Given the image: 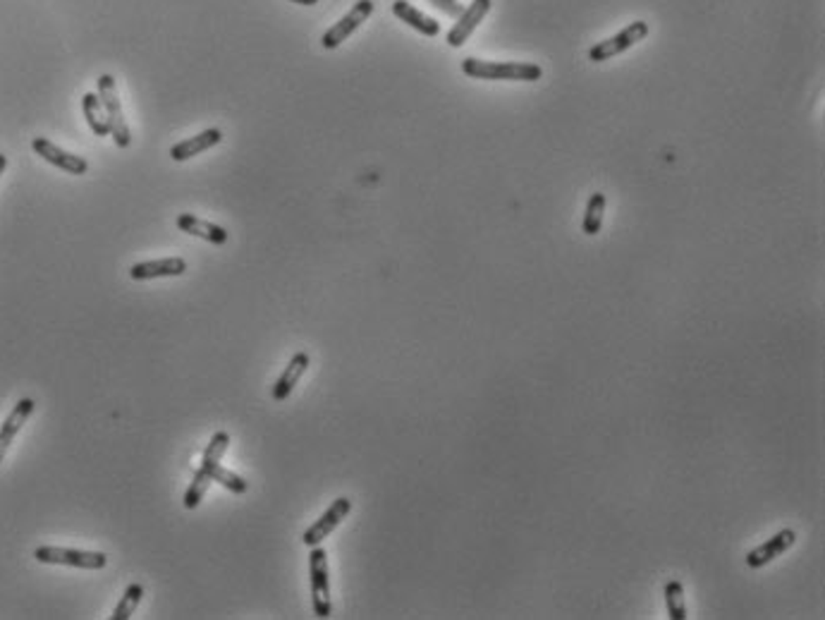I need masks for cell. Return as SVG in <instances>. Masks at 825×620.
Instances as JSON below:
<instances>
[{"instance_id": "1", "label": "cell", "mask_w": 825, "mask_h": 620, "mask_svg": "<svg viewBox=\"0 0 825 620\" xmlns=\"http://www.w3.org/2000/svg\"><path fill=\"white\" fill-rule=\"evenodd\" d=\"M462 72L483 82H536L543 77L541 65L536 62H496L479 58H465Z\"/></svg>"}, {"instance_id": "2", "label": "cell", "mask_w": 825, "mask_h": 620, "mask_svg": "<svg viewBox=\"0 0 825 620\" xmlns=\"http://www.w3.org/2000/svg\"><path fill=\"white\" fill-rule=\"evenodd\" d=\"M99 99L106 108L108 125H110V137L115 139V144L120 149H127L132 144L130 127H127V118H125L123 101L117 94V85H115L113 75H101L99 77Z\"/></svg>"}, {"instance_id": "3", "label": "cell", "mask_w": 825, "mask_h": 620, "mask_svg": "<svg viewBox=\"0 0 825 620\" xmlns=\"http://www.w3.org/2000/svg\"><path fill=\"white\" fill-rule=\"evenodd\" d=\"M309 575H311V604L319 618H330L333 601H330V575L328 553L321 544L311 546L309 553Z\"/></svg>"}, {"instance_id": "4", "label": "cell", "mask_w": 825, "mask_h": 620, "mask_svg": "<svg viewBox=\"0 0 825 620\" xmlns=\"http://www.w3.org/2000/svg\"><path fill=\"white\" fill-rule=\"evenodd\" d=\"M34 559L46 566H69L79 570H103L108 566V556L103 551H79L62 546H38Z\"/></svg>"}, {"instance_id": "5", "label": "cell", "mask_w": 825, "mask_h": 620, "mask_svg": "<svg viewBox=\"0 0 825 620\" xmlns=\"http://www.w3.org/2000/svg\"><path fill=\"white\" fill-rule=\"evenodd\" d=\"M649 37V22H643V20H636V22L627 24L625 29L618 31L615 37L605 38V41H598L596 46H591L588 51V61L594 62H605L615 58V55L625 53L629 48L643 41V38Z\"/></svg>"}, {"instance_id": "6", "label": "cell", "mask_w": 825, "mask_h": 620, "mask_svg": "<svg viewBox=\"0 0 825 620\" xmlns=\"http://www.w3.org/2000/svg\"><path fill=\"white\" fill-rule=\"evenodd\" d=\"M371 15H374V3H371V0L354 3V8H352L340 22L333 24V27L323 34L321 46L326 48V51H336V48L340 46V44H344V41H347L354 31L360 29L361 24L367 22Z\"/></svg>"}, {"instance_id": "7", "label": "cell", "mask_w": 825, "mask_h": 620, "mask_svg": "<svg viewBox=\"0 0 825 620\" xmlns=\"http://www.w3.org/2000/svg\"><path fill=\"white\" fill-rule=\"evenodd\" d=\"M350 513H352V501H350V498H347V496L336 498V501L330 503L328 510H326V513H323L321 518L313 522L311 527L306 529L304 534H302V542H304V544L309 546V549H311V546L323 544V542H326V539H328V536L333 534V532H336L337 525H340V522H343Z\"/></svg>"}, {"instance_id": "8", "label": "cell", "mask_w": 825, "mask_h": 620, "mask_svg": "<svg viewBox=\"0 0 825 620\" xmlns=\"http://www.w3.org/2000/svg\"><path fill=\"white\" fill-rule=\"evenodd\" d=\"M31 149H34L36 156H41L44 161L55 166V168L65 170L69 175H85L86 170H89V161H86V159L77 156V153L65 151V149H61V146L53 144V142L46 137L34 139V142H31Z\"/></svg>"}, {"instance_id": "9", "label": "cell", "mask_w": 825, "mask_h": 620, "mask_svg": "<svg viewBox=\"0 0 825 620\" xmlns=\"http://www.w3.org/2000/svg\"><path fill=\"white\" fill-rule=\"evenodd\" d=\"M490 12V0H472V5L465 8V12L457 17V22L452 24V29L448 31V44L452 48L465 46V41L472 34L479 24L483 22V17Z\"/></svg>"}, {"instance_id": "10", "label": "cell", "mask_w": 825, "mask_h": 620, "mask_svg": "<svg viewBox=\"0 0 825 620\" xmlns=\"http://www.w3.org/2000/svg\"><path fill=\"white\" fill-rule=\"evenodd\" d=\"M797 542L795 529H780L778 534L771 536L765 544L756 546L754 551L747 553V567L751 570H758V567H765L768 563H772L775 559H780L782 553L789 551Z\"/></svg>"}, {"instance_id": "11", "label": "cell", "mask_w": 825, "mask_h": 620, "mask_svg": "<svg viewBox=\"0 0 825 620\" xmlns=\"http://www.w3.org/2000/svg\"><path fill=\"white\" fill-rule=\"evenodd\" d=\"M34 410H36V403H34L31 398H22L15 407H12V412L5 417L3 427H0V462L5 460L10 445L15 444V438L20 436V431L24 429V424L29 421Z\"/></svg>"}, {"instance_id": "12", "label": "cell", "mask_w": 825, "mask_h": 620, "mask_svg": "<svg viewBox=\"0 0 825 620\" xmlns=\"http://www.w3.org/2000/svg\"><path fill=\"white\" fill-rule=\"evenodd\" d=\"M187 271V261L182 257H166V259L142 261L130 268L132 281H153V278H175Z\"/></svg>"}, {"instance_id": "13", "label": "cell", "mask_w": 825, "mask_h": 620, "mask_svg": "<svg viewBox=\"0 0 825 620\" xmlns=\"http://www.w3.org/2000/svg\"><path fill=\"white\" fill-rule=\"evenodd\" d=\"M222 142V132L218 127H211V130H204L199 135H194V137L184 139L180 144H175L170 149V159L177 163L190 161L194 156H199L201 151H208V149H214Z\"/></svg>"}, {"instance_id": "14", "label": "cell", "mask_w": 825, "mask_h": 620, "mask_svg": "<svg viewBox=\"0 0 825 620\" xmlns=\"http://www.w3.org/2000/svg\"><path fill=\"white\" fill-rule=\"evenodd\" d=\"M177 228L182 232H190L194 238H201L211 242V245H225L228 242V230L215 225L211 221H204L199 216L194 214H180L177 216Z\"/></svg>"}, {"instance_id": "15", "label": "cell", "mask_w": 825, "mask_h": 620, "mask_svg": "<svg viewBox=\"0 0 825 620\" xmlns=\"http://www.w3.org/2000/svg\"><path fill=\"white\" fill-rule=\"evenodd\" d=\"M309 364H311V360H309V355H306V353L292 355V360L287 362V367L283 369V374H280V379L275 381V386H273V400H278V403H283V400L290 398V393L295 391V386H297L299 379L304 376V371H306V369H309Z\"/></svg>"}, {"instance_id": "16", "label": "cell", "mask_w": 825, "mask_h": 620, "mask_svg": "<svg viewBox=\"0 0 825 620\" xmlns=\"http://www.w3.org/2000/svg\"><path fill=\"white\" fill-rule=\"evenodd\" d=\"M392 15L402 20L405 24H409L412 29H417L424 37H438L441 34V24L433 17L424 15L421 10L414 8L412 3H407V0H395L392 3Z\"/></svg>"}, {"instance_id": "17", "label": "cell", "mask_w": 825, "mask_h": 620, "mask_svg": "<svg viewBox=\"0 0 825 620\" xmlns=\"http://www.w3.org/2000/svg\"><path fill=\"white\" fill-rule=\"evenodd\" d=\"M82 108H85V118L93 135H96V137H108V135H110V125H108L106 108L101 103L99 94L86 92L85 96H82Z\"/></svg>"}, {"instance_id": "18", "label": "cell", "mask_w": 825, "mask_h": 620, "mask_svg": "<svg viewBox=\"0 0 825 620\" xmlns=\"http://www.w3.org/2000/svg\"><path fill=\"white\" fill-rule=\"evenodd\" d=\"M605 200L603 192H594L586 201V211H584V221H581V230H584V235H598L601 228H603V216H605Z\"/></svg>"}, {"instance_id": "19", "label": "cell", "mask_w": 825, "mask_h": 620, "mask_svg": "<svg viewBox=\"0 0 825 620\" xmlns=\"http://www.w3.org/2000/svg\"><path fill=\"white\" fill-rule=\"evenodd\" d=\"M663 594L670 620H687V601H684V587H682L680 580H670L665 584Z\"/></svg>"}, {"instance_id": "20", "label": "cell", "mask_w": 825, "mask_h": 620, "mask_svg": "<svg viewBox=\"0 0 825 620\" xmlns=\"http://www.w3.org/2000/svg\"><path fill=\"white\" fill-rule=\"evenodd\" d=\"M211 484H214V479H211V475H208L206 469H197V475H194V479H191L190 484V489L184 491V508H187V510L199 508L204 496L208 494V486H211Z\"/></svg>"}, {"instance_id": "21", "label": "cell", "mask_w": 825, "mask_h": 620, "mask_svg": "<svg viewBox=\"0 0 825 620\" xmlns=\"http://www.w3.org/2000/svg\"><path fill=\"white\" fill-rule=\"evenodd\" d=\"M142 599H144V587L139 583L130 584L127 590H125L123 599H120V604L115 606V611L110 618L113 620H130L137 611V606L142 604Z\"/></svg>"}, {"instance_id": "22", "label": "cell", "mask_w": 825, "mask_h": 620, "mask_svg": "<svg viewBox=\"0 0 825 620\" xmlns=\"http://www.w3.org/2000/svg\"><path fill=\"white\" fill-rule=\"evenodd\" d=\"M230 445V434L228 431H215L211 441H208L206 451H204V460H201V469H211L215 465H221L222 455L228 453Z\"/></svg>"}, {"instance_id": "23", "label": "cell", "mask_w": 825, "mask_h": 620, "mask_svg": "<svg viewBox=\"0 0 825 620\" xmlns=\"http://www.w3.org/2000/svg\"><path fill=\"white\" fill-rule=\"evenodd\" d=\"M206 472L211 475V479H214V482L222 484L225 489L232 491V494H238V496H239V494H247V489H249V484H247L245 477H239L238 472H232V469L222 468V465H215V468L206 469Z\"/></svg>"}, {"instance_id": "24", "label": "cell", "mask_w": 825, "mask_h": 620, "mask_svg": "<svg viewBox=\"0 0 825 620\" xmlns=\"http://www.w3.org/2000/svg\"><path fill=\"white\" fill-rule=\"evenodd\" d=\"M428 3H431L433 8H438L441 12H445V15H450V17H459L462 12H465V8L459 5L457 0H428Z\"/></svg>"}, {"instance_id": "25", "label": "cell", "mask_w": 825, "mask_h": 620, "mask_svg": "<svg viewBox=\"0 0 825 620\" xmlns=\"http://www.w3.org/2000/svg\"><path fill=\"white\" fill-rule=\"evenodd\" d=\"M5 168H8V156H5V153H0V175L5 173Z\"/></svg>"}, {"instance_id": "26", "label": "cell", "mask_w": 825, "mask_h": 620, "mask_svg": "<svg viewBox=\"0 0 825 620\" xmlns=\"http://www.w3.org/2000/svg\"><path fill=\"white\" fill-rule=\"evenodd\" d=\"M290 3H297V5H316L319 0H290Z\"/></svg>"}]
</instances>
